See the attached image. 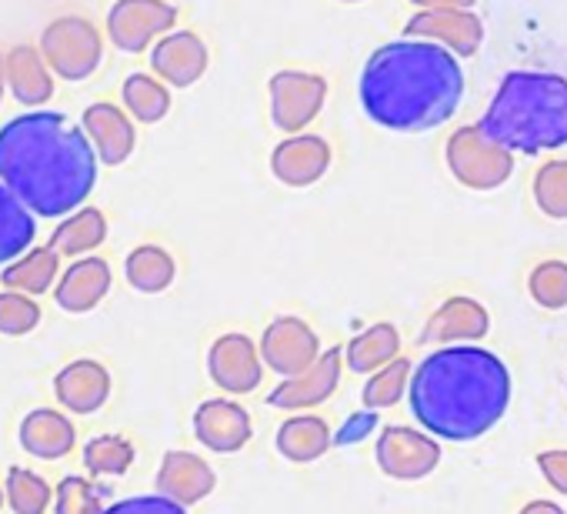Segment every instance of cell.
<instances>
[{
  "instance_id": "cell-3",
  "label": "cell",
  "mask_w": 567,
  "mask_h": 514,
  "mask_svg": "<svg viewBox=\"0 0 567 514\" xmlns=\"http://www.w3.org/2000/svg\"><path fill=\"white\" fill-rule=\"evenodd\" d=\"M408 398L431 438L477 441L511 404V371L487 348L447 345L411 371Z\"/></svg>"
},
{
  "instance_id": "cell-4",
  "label": "cell",
  "mask_w": 567,
  "mask_h": 514,
  "mask_svg": "<svg viewBox=\"0 0 567 514\" xmlns=\"http://www.w3.org/2000/svg\"><path fill=\"white\" fill-rule=\"evenodd\" d=\"M481 131L511 154H544L567 144V78L550 71H511L497 84Z\"/></svg>"
},
{
  "instance_id": "cell-44",
  "label": "cell",
  "mask_w": 567,
  "mask_h": 514,
  "mask_svg": "<svg viewBox=\"0 0 567 514\" xmlns=\"http://www.w3.org/2000/svg\"><path fill=\"white\" fill-rule=\"evenodd\" d=\"M341 4H361V0H341Z\"/></svg>"
},
{
  "instance_id": "cell-37",
  "label": "cell",
  "mask_w": 567,
  "mask_h": 514,
  "mask_svg": "<svg viewBox=\"0 0 567 514\" xmlns=\"http://www.w3.org/2000/svg\"><path fill=\"white\" fill-rule=\"evenodd\" d=\"M41 325V305L31 295L21 291H0V335H31Z\"/></svg>"
},
{
  "instance_id": "cell-6",
  "label": "cell",
  "mask_w": 567,
  "mask_h": 514,
  "mask_svg": "<svg viewBox=\"0 0 567 514\" xmlns=\"http://www.w3.org/2000/svg\"><path fill=\"white\" fill-rule=\"evenodd\" d=\"M447 171L467 191H497L514 174V154L494 144L481 124H464L447 137L444 147Z\"/></svg>"
},
{
  "instance_id": "cell-5",
  "label": "cell",
  "mask_w": 567,
  "mask_h": 514,
  "mask_svg": "<svg viewBox=\"0 0 567 514\" xmlns=\"http://www.w3.org/2000/svg\"><path fill=\"white\" fill-rule=\"evenodd\" d=\"M38 51H41V58L54 78L78 84V81H87L101 68L104 38L87 18L68 14V18H58L44 28Z\"/></svg>"
},
{
  "instance_id": "cell-40",
  "label": "cell",
  "mask_w": 567,
  "mask_h": 514,
  "mask_svg": "<svg viewBox=\"0 0 567 514\" xmlns=\"http://www.w3.org/2000/svg\"><path fill=\"white\" fill-rule=\"evenodd\" d=\"M417 11H474L477 0H411Z\"/></svg>"
},
{
  "instance_id": "cell-32",
  "label": "cell",
  "mask_w": 567,
  "mask_h": 514,
  "mask_svg": "<svg viewBox=\"0 0 567 514\" xmlns=\"http://www.w3.org/2000/svg\"><path fill=\"white\" fill-rule=\"evenodd\" d=\"M530 194L544 217L567 220V157H550L547 164H540Z\"/></svg>"
},
{
  "instance_id": "cell-30",
  "label": "cell",
  "mask_w": 567,
  "mask_h": 514,
  "mask_svg": "<svg viewBox=\"0 0 567 514\" xmlns=\"http://www.w3.org/2000/svg\"><path fill=\"white\" fill-rule=\"evenodd\" d=\"M121 101L131 121L137 124H157L171 114V88L157 81L154 74H131L121 84Z\"/></svg>"
},
{
  "instance_id": "cell-7",
  "label": "cell",
  "mask_w": 567,
  "mask_h": 514,
  "mask_svg": "<svg viewBox=\"0 0 567 514\" xmlns=\"http://www.w3.org/2000/svg\"><path fill=\"white\" fill-rule=\"evenodd\" d=\"M270 124L284 134H301L328 104V81L315 71H277L267 81Z\"/></svg>"
},
{
  "instance_id": "cell-27",
  "label": "cell",
  "mask_w": 567,
  "mask_h": 514,
  "mask_svg": "<svg viewBox=\"0 0 567 514\" xmlns=\"http://www.w3.org/2000/svg\"><path fill=\"white\" fill-rule=\"evenodd\" d=\"M398 354H401V331L388 321H378L364 328L358 338H351V345L344 348V364L354 374H374Z\"/></svg>"
},
{
  "instance_id": "cell-35",
  "label": "cell",
  "mask_w": 567,
  "mask_h": 514,
  "mask_svg": "<svg viewBox=\"0 0 567 514\" xmlns=\"http://www.w3.org/2000/svg\"><path fill=\"white\" fill-rule=\"evenodd\" d=\"M4 494H8V504H11L14 514H44L51 507V501H54L51 484L41 474L28 471V467H11L8 471Z\"/></svg>"
},
{
  "instance_id": "cell-38",
  "label": "cell",
  "mask_w": 567,
  "mask_h": 514,
  "mask_svg": "<svg viewBox=\"0 0 567 514\" xmlns=\"http://www.w3.org/2000/svg\"><path fill=\"white\" fill-rule=\"evenodd\" d=\"M101 514H187L177 501L164 494H141V497H124L117 504H107Z\"/></svg>"
},
{
  "instance_id": "cell-11",
  "label": "cell",
  "mask_w": 567,
  "mask_h": 514,
  "mask_svg": "<svg viewBox=\"0 0 567 514\" xmlns=\"http://www.w3.org/2000/svg\"><path fill=\"white\" fill-rule=\"evenodd\" d=\"M207 374L227 394L257 391L264 381V361H260L257 345L240 331L220 335L207 351Z\"/></svg>"
},
{
  "instance_id": "cell-39",
  "label": "cell",
  "mask_w": 567,
  "mask_h": 514,
  "mask_svg": "<svg viewBox=\"0 0 567 514\" xmlns=\"http://www.w3.org/2000/svg\"><path fill=\"white\" fill-rule=\"evenodd\" d=\"M537 471L544 474V481H547L557 494H567V451H564V448L540 451V454H537Z\"/></svg>"
},
{
  "instance_id": "cell-21",
  "label": "cell",
  "mask_w": 567,
  "mask_h": 514,
  "mask_svg": "<svg viewBox=\"0 0 567 514\" xmlns=\"http://www.w3.org/2000/svg\"><path fill=\"white\" fill-rule=\"evenodd\" d=\"M114 285V271L104 257H78V261L61 275L54 301L68 315H87L94 311Z\"/></svg>"
},
{
  "instance_id": "cell-29",
  "label": "cell",
  "mask_w": 567,
  "mask_h": 514,
  "mask_svg": "<svg viewBox=\"0 0 567 514\" xmlns=\"http://www.w3.org/2000/svg\"><path fill=\"white\" fill-rule=\"evenodd\" d=\"M38 217L14 197L11 187L0 184V268L11 265L28 247H34Z\"/></svg>"
},
{
  "instance_id": "cell-34",
  "label": "cell",
  "mask_w": 567,
  "mask_h": 514,
  "mask_svg": "<svg viewBox=\"0 0 567 514\" xmlns=\"http://www.w3.org/2000/svg\"><path fill=\"white\" fill-rule=\"evenodd\" d=\"M527 295L544 311H564L567 308V261L547 257V261L534 265V271L527 275Z\"/></svg>"
},
{
  "instance_id": "cell-12",
  "label": "cell",
  "mask_w": 567,
  "mask_h": 514,
  "mask_svg": "<svg viewBox=\"0 0 567 514\" xmlns=\"http://www.w3.org/2000/svg\"><path fill=\"white\" fill-rule=\"evenodd\" d=\"M341 371H344V351L341 348H328V351H321V358L308 371H301L295 378H284L267 394V404L270 408H280V411H308V408H318V404H324L338 391Z\"/></svg>"
},
{
  "instance_id": "cell-22",
  "label": "cell",
  "mask_w": 567,
  "mask_h": 514,
  "mask_svg": "<svg viewBox=\"0 0 567 514\" xmlns=\"http://www.w3.org/2000/svg\"><path fill=\"white\" fill-rule=\"evenodd\" d=\"M4 88L18 104L31 111L44 107L54 97V74L34 44H18L4 54Z\"/></svg>"
},
{
  "instance_id": "cell-9",
  "label": "cell",
  "mask_w": 567,
  "mask_h": 514,
  "mask_svg": "<svg viewBox=\"0 0 567 514\" xmlns=\"http://www.w3.org/2000/svg\"><path fill=\"white\" fill-rule=\"evenodd\" d=\"M378 467L394 481H421L441 464V444L427 431L391 424L378 434L374 444Z\"/></svg>"
},
{
  "instance_id": "cell-1",
  "label": "cell",
  "mask_w": 567,
  "mask_h": 514,
  "mask_svg": "<svg viewBox=\"0 0 567 514\" xmlns=\"http://www.w3.org/2000/svg\"><path fill=\"white\" fill-rule=\"evenodd\" d=\"M0 184L34 217H68L97 184V154L61 111H28L0 127Z\"/></svg>"
},
{
  "instance_id": "cell-15",
  "label": "cell",
  "mask_w": 567,
  "mask_h": 514,
  "mask_svg": "<svg viewBox=\"0 0 567 514\" xmlns=\"http://www.w3.org/2000/svg\"><path fill=\"white\" fill-rule=\"evenodd\" d=\"M210 64L207 44L194 34V31H171L164 38L154 41L151 48V71L157 81H164L167 88H194L204 71Z\"/></svg>"
},
{
  "instance_id": "cell-42",
  "label": "cell",
  "mask_w": 567,
  "mask_h": 514,
  "mask_svg": "<svg viewBox=\"0 0 567 514\" xmlns=\"http://www.w3.org/2000/svg\"><path fill=\"white\" fill-rule=\"evenodd\" d=\"M0 101H4V54H0Z\"/></svg>"
},
{
  "instance_id": "cell-14",
  "label": "cell",
  "mask_w": 567,
  "mask_h": 514,
  "mask_svg": "<svg viewBox=\"0 0 567 514\" xmlns=\"http://www.w3.org/2000/svg\"><path fill=\"white\" fill-rule=\"evenodd\" d=\"M404 38L441 44L454 58H474L484 44V24L474 11H417L404 24Z\"/></svg>"
},
{
  "instance_id": "cell-25",
  "label": "cell",
  "mask_w": 567,
  "mask_h": 514,
  "mask_svg": "<svg viewBox=\"0 0 567 514\" xmlns=\"http://www.w3.org/2000/svg\"><path fill=\"white\" fill-rule=\"evenodd\" d=\"M328 448H331V428L318 414H298L277 428V451L295 464H311L324 458Z\"/></svg>"
},
{
  "instance_id": "cell-23",
  "label": "cell",
  "mask_w": 567,
  "mask_h": 514,
  "mask_svg": "<svg viewBox=\"0 0 567 514\" xmlns=\"http://www.w3.org/2000/svg\"><path fill=\"white\" fill-rule=\"evenodd\" d=\"M21 448L41 461H58L64 454L74 451L78 444V428L68 414L54 411V408H38L21 421Z\"/></svg>"
},
{
  "instance_id": "cell-33",
  "label": "cell",
  "mask_w": 567,
  "mask_h": 514,
  "mask_svg": "<svg viewBox=\"0 0 567 514\" xmlns=\"http://www.w3.org/2000/svg\"><path fill=\"white\" fill-rule=\"evenodd\" d=\"M84 464L91 474L101 477L127 474L134 464V444L124 434H97L84 444Z\"/></svg>"
},
{
  "instance_id": "cell-26",
  "label": "cell",
  "mask_w": 567,
  "mask_h": 514,
  "mask_svg": "<svg viewBox=\"0 0 567 514\" xmlns=\"http://www.w3.org/2000/svg\"><path fill=\"white\" fill-rule=\"evenodd\" d=\"M107 237V217L101 207H78L71 210L51 234V244L61 257H81L104 244Z\"/></svg>"
},
{
  "instance_id": "cell-41",
  "label": "cell",
  "mask_w": 567,
  "mask_h": 514,
  "mask_svg": "<svg viewBox=\"0 0 567 514\" xmlns=\"http://www.w3.org/2000/svg\"><path fill=\"white\" fill-rule=\"evenodd\" d=\"M517 514H567L557 501H547V497H537V501H527Z\"/></svg>"
},
{
  "instance_id": "cell-28",
  "label": "cell",
  "mask_w": 567,
  "mask_h": 514,
  "mask_svg": "<svg viewBox=\"0 0 567 514\" xmlns=\"http://www.w3.org/2000/svg\"><path fill=\"white\" fill-rule=\"evenodd\" d=\"M124 275L127 285L141 295H161L174 285L177 265H174V254L161 244H141L127 254L124 261Z\"/></svg>"
},
{
  "instance_id": "cell-8",
  "label": "cell",
  "mask_w": 567,
  "mask_h": 514,
  "mask_svg": "<svg viewBox=\"0 0 567 514\" xmlns=\"http://www.w3.org/2000/svg\"><path fill=\"white\" fill-rule=\"evenodd\" d=\"M177 28V8L167 0H117L107 11V38L124 54H144L157 38Z\"/></svg>"
},
{
  "instance_id": "cell-16",
  "label": "cell",
  "mask_w": 567,
  "mask_h": 514,
  "mask_svg": "<svg viewBox=\"0 0 567 514\" xmlns=\"http://www.w3.org/2000/svg\"><path fill=\"white\" fill-rule=\"evenodd\" d=\"M81 131L84 137L91 141L94 154L101 164L107 167H121L134 147H137V131H134V121L127 117L124 107L111 104V101H97L84 111L81 117Z\"/></svg>"
},
{
  "instance_id": "cell-17",
  "label": "cell",
  "mask_w": 567,
  "mask_h": 514,
  "mask_svg": "<svg viewBox=\"0 0 567 514\" xmlns=\"http://www.w3.org/2000/svg\"><path fill=\"white\" fill-rule=\"evenodd\" d=\"M491 331V315L481 301L467 298V295H454L447 298L424 325L421 341L424 345H474L481 338H487Z\"/></svg>"
},
{
  "instance_id": "cell-19",
  "label": "cell",
  "mask_w": 567,
  "mask_h": 514,
  "mask_svg": "<svg viewBox=\"0 0 567 514\" xmlns=\"http://www.w3.org/2000/svg\"><path fill=\"white\" fill-rule=\"evenodd\" d=\"M111 371L94 358H78L64 364L54 378V394L71 414H94L111 398Z\"/></svg>"
},
{
  "instance_id": "cell-2",
  "label": "cell",
  "mask_w": 567,
  "mask_h": 514,
  "mask_svg": "<svg viewBox=\"0 0 567 514\" xmlns=\"http://www.w3.org/2000/svg\"><path fill=\"white\" fill-rule=\"evenodd\" d=\"M364 114L394 134H424L447 124L464 101L461 61L441 44L401 38L381 44L358 81Z\"/></svg>"
},
{
  "instance_id": "cell-43",
  "label": "cell",
  "mask_w": 567,
  "mask_h": 514,
  "mask_svg": "<svg viewBox=\"0 0 567 514\" xmlns=\"http://www.w3.org/2000/svg\"><path fill=\"white\" fill-rule=\"evenodd\" d=\"M0 507H4V487H0Z\"/></svg>"
},
{
  "instance_id": "cell-18",
  "label": "cell",
  "mask_w": 567,
  "mask_h": 514,
  "mask_svg": "<svg viewBox=\"0 0 567 514\" xmlns=\"http://www.w3.org/2000/svg\"><path fill=\"white\" fill-rule=\"evenodd\" d=\"M194 434L207 451L234 454L250 441L254 424H250V414L244 411V404H237L230 398H210L194 411Z\"/></svg>"
},
{
  "instance_id": "cell-20",
  "label": "cell",
  "mask_w": 567,
  "mask_h": 514,
  "mask_svg": "<svg viewBox=\"0 0 567 514\" xmlns=\"http://www.w3.org/2000/svg\"><path fill=\"white\" fill-rule=\"evenodd\" d=\"M217 487L214 467L194 451H167L157 467V494L177 501L181 507L200 504Z\"/></svg>"
},
{
  "instance_id": "cell-36",
  "label": "cell",
  "mask_w": 567,
  "mask_h": 514,
  "mask_svg": "<svg viewBox=\"0 0 567 514\" xmlns=\"http://www.w3.org/2000/svg\"><path fill=\"white\" fill-rule=\"evenodd\" d=\"M107 504H104V491L81 477V474H68L61 484H58V494H54V514H101Z\"/></svg>"
},
{
  "instance_id": "cell-13",
  "label": "cell",
  "mask_w": 567,
  "mask_h": 514,
  "mask_svg": "<svg viewBox=\"0 0 567 514\" xmlns=\"http://www.w3.org/2000/svg\"><path fill=\"white\" fill-rule=\"evenodd\" d=\"M334 151L321 134H288L270 151V171L288 187H311L331 171Z\"/></svg>"
},
{
  "instance_id": "cell-31",
  "label": "cell",
  "mask_w": 567,
  "mask_h": 514,
  "mask_svg": "<svg viewBox=\"0 0 567 514\" xmlns=\"http://www.w3.org/2000/svg\"><path fill=\"white\" fill-rule=\"evenodd\" d=\"M411 371H414V364H411L408 358H401V354H398L394 361H388L384 368H378V371L368 378L364 391H361V401H364V408H368V411H384V408H394V404L404 398V391H408Z\"/></svg>"
},
{
  "instance_id": "cell-24",
  "label": "cell",
  "mask_w": 567,
  "mask_h": 514,
  "mask_svg": "<svg viewBox=\"0 0 567 514\" xmlns=\"http://www.w3.org/2000/svg\"><path fill=\"white\" fill-rule=\"evenodd\" d=\"M58 271H61V254L54 247H28L11 265H4L0 281H4L8 291L38 298L51 291V285L58 281Z\"/></svg>"
},
{
  "instance_id": "cell-10",
  "label": "cell",
  "mask_w": 567,
  "mask_h": 514,
  "mask_svg": "<svg viewBox=\"0 0 567 514\" xmlns=\"http://www.w3.org/2000/svg\"><path fill=\"white\" fill-rule=\"evenodd\" d=\"M260 361L280 378H295L321 358L318 331L301 318H277L260 335Z\"/></svg>"
}]
</instances>
